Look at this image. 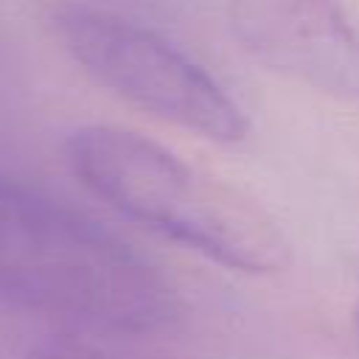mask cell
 Here are the masks:
<instances>
[{
  "instance_id": "5",
  "label": "cell",
  "mask_w": 359,
  "mask_h": 359,
  "mask_svg": "<svg viewBox=\"0 0 359 359\" xmlns=\"http://www.w3.org/2000/svg\"><path fill=\"white\" fill-rule=\"evenodd\" d=\"M28 359H132V356H121L115 351L81 342V339H56L34 348Z\"/></svg>"
},
{
  "instance_id": "1",
  "label": "cell",
  "mask_w": 359,
  "mask_h": 359,
  "mask_svg": "<svg viewBox=\"0 0 359 359\" xmlns=\"http://www.w3.org/2000/svg\"><path fill=\"white\" fill-rule=\"evenodd\" d=\"M0 297L112 334H160L182 311L174 283L126 241L3 177Z\"/></svg>"
},
{
  "instance_id": "6",
  "label": "cell",
  "mask_w": 359,
  "mask_h": 359,
  "mask_svg": "<svg viewBox=\"0 0 359 359\" xmlns=\"http://www.w3.org/2000/svg\"><path fill=\"white\" fill-rule=\"evenodd\" d=\"M356 323H359V309H356Z\"/></svg>"
},
{
  "instance_id": "4",
  "label": "cell",
  "mask_w": 359,
  "mask_h": 359,
  "mask_svg": "<svg viewBox=\"0 0 359 359\" xmlns=\"http://www.w3.org/2000/svg\"><path fill=\"white\" fill-rule=\"evenodd\" d=\"M238 42L320 93L359 95V31L337 0H227Z\"/></svg>"
},
{
  "instance_id": "2",
  "label": "cell",
  "mask_w": 359,
  "mask_h": 359,
  "mask_svg": "<svg viewBox=\"0 0 359 359\" xmlns=\"http://www.w3.org/2000/svg\"><path fill=\"white\" fill-rule=\"evenodd\" d=\"M65 160L109 208L208 261L250 275L289 264L292 244L261 202L132 129L79 126L65 140Z\"/></svg>"
},
{
  "instance_id": "3",
  "label": "cell",
  "mask_w": 359,
  "mask_h": 359,
  "mask_svg": "<svg viewBox=\"0 0 359 359\" xmlns=\"http://www.w3.org/2000/svg\"><path fill=\"white\" fill-rule=\"evenodd\" d=\"M53 28L73 62L118 98L213 143H241L250 121L238 101L185 50L118 14L59 6Z\"/></svg>"
}]
</instances>
